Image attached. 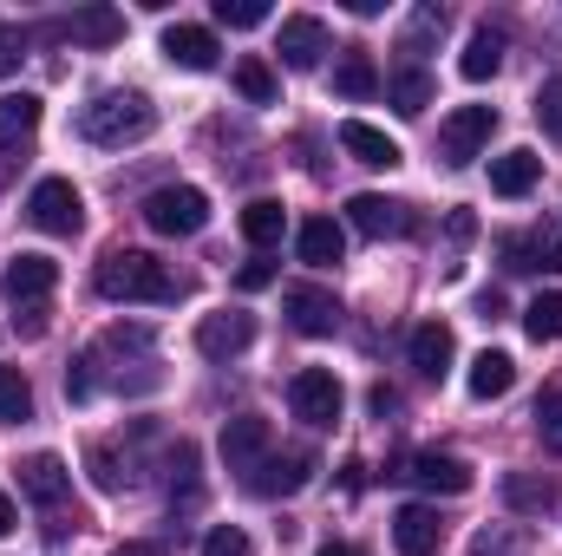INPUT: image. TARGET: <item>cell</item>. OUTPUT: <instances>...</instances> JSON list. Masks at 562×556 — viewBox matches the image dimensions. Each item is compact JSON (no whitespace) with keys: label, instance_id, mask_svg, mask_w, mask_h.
<instances>
[{"label":"cell","instance_id":"1","mask_svg":"<svg viewBox=\"0 0 562 556\" xmlns=\"http://www.w3.org/2000/svg\"><path fill=\"white\" fill-rule=\"evenodd\" d=\"M92 281H99V294H105V301H157V308H164V301H177V294H183V281L170 276L150 249H112V256L99 263V276H92Z\"/></svg>","mask_w":562,"mask_h":556},{"label":"cell","instance_id":"2","mask_svg":"<svg viewBox=\"0 0 562 556\" xmlns=\"http://www.w3.org/2000/svg\"><path fill=\"white\" fill-rule=\"evenodd\" d=\"M150 125H157V112H150L144 92H99L86 105V119H79V132L92 144H105V151H125V144L150 138Z\"/></svg>","mask_w":562,"mask_h":556},{"label":"cell","instance_id":"3","mask_svg":"<svg viewBox=\"0 0 562 556\" xmlns=\"http://www.w3.org/2000/svg\"><path fill=\"white\" fill-rule=\"evenodd\" d=\"M144 223H150L157 236H196V230L210 223V197H203L196 184H164V190L144 197Z\"/></svg>","mask_w":562,"mask_h":556},{"label":"cell","instance_id":"4","mask_svg":"<svg viewBox=\"0 0 562 556\" xmlns=\"http://www.w3.org/2000/svg\"><path fill=\"white\" fill-rule=\"evenodd\" d=\"M26 216H33L46 236H79V223H86V197H79L66 177H46V184H33Z\"/></svg>","mask_w":562,"mask_h":556},{"label":"cell","instance_id":"5","mask_svg":"<svg viewBox=\"0 0 562 556\" xmlns=\"http://www.w3.org/2000/svg\"><path fill=\"white\" fill-rule=\"evenodd\" d=\"M288 407L301 425H334L340 407H347V393H340V380L327 374V367H301L294 380H288Z\"/></svg>","mask_w":562,"mask_h":556},{"label":"cell","instance_id":"6","mask_svg":"<svg viewBox=\"0 0 562 556\" xmlns=\"http://www.w3.org/2000/svg\"><path fill=\"white\" fill-rule=\"evenodd\" d=\"M491 132H497V112H491V105H458V112L438 125V157H445V164H471V157L491 144Z\"/></svg>","mask_w":562,"mask_h":556},{"label":"cell","instance_id":"7","mask_svg":"<svg viewBox=\"0 0 562 556\" xmlns=\"http://www.w3.org/2000/svg\"><path fill=\"white\" fill-rule=\"evenodd\" d=\"M59 288V263L53 256H13L7 269H0V294L13 301V308H46V294Z\"/></svg>","mask_w":562,"mask_h":556},{"label":"cell","instance_id":"8","mask_svg":"<svg viewBox=\"0 0 562 556\" xmlns=\"http://www.w3.org/2000/svg\"><path fill=\"white\" fill-rule=\"evenodd\" d=\"M249 341H256V314L249 308H223V314L196 321V354H210V360H236Z\"/></svg>","mask_w":562,"mask_h":556},{"label":"cell","instance_id":"9","mask_svg":"<svg viewBox=\"0 0 562 556\" xmlns=\"http://www.w3.org/2000/svg\"><path fill=\"white\" fill-rule=\"evenodd\" d=\"M269 445H276V432H269V419H262V413H243V419H229V425H223V465H229V471H243V478L269 458Z\"/></svg>","mask_w":562,"mask_h":556},{"label":"cell","instance_id":"10","mask_svg":"<svg viewBox=\"0 0 562 556\" xmlns=\"http://www.w3.org/2000/svg\"><path fill=\"white\" fill-rule=\"evenodd\" d=\"M276 53H281V66H288V73H314V66H321V53H327V26H321L314 13H288V20H281Z\"/></svg>","mask_w":562,"mask_h":556},{"label":"cell","instance_id":"11","mask_svg":"<svg viewBox=\"0 0 562 556\" xmlns=\"http://www.w3.org/2000/svg\"><path fill=\"white\" fill-rule=\"evenodd\" d=\"M281 308H288V321H294L301 334H314V341L340 327V301H334L327 288H314V281H294V288L281 294Z\"/></svg>","mask_w":562,"mask_h":556},{"label":"cell","instance_id":"12","mask_svg":"<svg viewBox=\"0 0 562 556\" xmlns=\"http://www.w3.org/2000/svg\"><path fill=\"white\" fill-rule=\"evenodd\" d=\"M20 491H26L40 511H59V504H66V491H72L66 458H59V452H33V458L20 465Z\"/></svg>","mask_w":562,"mask_h":556},{"label":"cell","instance_id":"13","mask_svg":"<svg viewBox=\"0 0 562 556\" xmlns=\"http://www.w3.org/2000/svg\"><path fill=\"white\" fill-rule=\"evenodd\" d=\"M307 478H314V452H288V458H276V452H269V458H262L243 485H249L256 498H294Z\"/></svg>","mask_w":562,"mask_h":556},{"label":"cell","instance_id":"14","mask_svg":"<svg viewBox=\"0 0 562 556\" xmlns=\"http://www.w3.org/2000/svg\"><path fill=\"white\" fill-rule=\"evenodd\" d=\"M504 269H557L562 276V223H537L530 236H504Z\"/></svg>","mask_w":562,"mask_h":556},{"label":"cell","instance_id":"15","mask_svg":"<svg viewBox=\"0 0 562 556\" xmlns=\"http://www.w3.org/2000/svg\"><path fill=\"white\" fill-rule=\"evenodd\" d=\"M438 544H445V518H438L431 504L393 511V551L400 556H438Z\"/></svg>","mask_w":562,"mask_h":556},{"label":"cell","instance_id":"16","mask_svg":"<svg viewBox=\"0 0 562 556\" xmlns=\"http://www.w3.org/2000/svg\"><path fill=\"white\" fill-rule=\"evenodd\" d=\"M347 223L360 230V236H406L413 230V216H406V203H393V197H373V190H360L353 203H347Z\"/></svg>","mask_w":562,"mask_h":556},{"label":"cell","instance_id":"17","mask_svg":"<svg viewBox=\"0 0 562 556\" xmlns=\"http://www.w3.org/2000/svg\"><path fill=\"white\" fill-rule=\"evenodd\" d=\"M406 354H413V367H419L425 380H445L451 360H458V341H451L445 321H419V327L406 334Z\"/></svg>","mask_w":562,"mask_h":556},{"label":"cell","instance_id":"18","mask_svg":"<svg viewBox=\"0 0 562 556\" xmlns=\"http://www.w3.org/2000/svg\"><path fill=\"white\" fill-rule=\"evenodd\" d=\"M294 256H301L307 269H334V263L347 256V230H340L334 216H307V223L294 230Z\"/></svg>","mask_w":562,"mask_h":556},{"label":"cell","instance_id":"19","mask_svg":"<svg viewBox=\"0 0 562 556\" xmlns=\"http://www.w3.org/2000/svg\"><path fill=\"white\" fill-rule=\"evenodd\" d=\"M406 478H413V485H425V491H445V498L471 491V465H464V458H451V452H413Z\"/></svg>","mask_w":562,"mask_h":556},{"label":"cell","instance_id":"20","mask_svg":"<svg viewBox=\"0 0 562 556\" xmlns=\"http://www.w3.org/2000/svg\"><path fill=\"white\" fill-rule=\"evenodd\" d=\"M216 33L210 26H164V59L170 66H183V73H210L216 66Z\"/></svg>","mask_w":562,"mask_h":556},{"label":"cell","instance_id":"21","mask_svg":"<svg viewBox=\"0 0 562 556\" xmlns=\"http://www.w3.org/2000/svg\"><path fill=\"white\" fill-rule=\"evenodd\" d=\"M537 177H543V157H537V151H504V157H491V190H497V197H530Z\"/></svg>","mask_w":562,"mask_h":556},{"label":"cell","instance_id":"22","mask_svg":"<svg viewBox=\"0 0 562 556\" xmlns=\"http://www.w3.org/2000/svg\"><path fill=\"white\" fill-rule=\"evenodd\" d=\"M464 387H471V400H504V393L517 387V360H510V354H497V347H484V354L471 360Z\"/></svg>","mask_w":562,"mask_h":556},{"label":"cell","instance_id":"23","mask_svg":"<svg viewBox=\"0 0 562 556\" xmlns=\"http://www.w3.org/2000/svg\"><path fill=\"white\" fill-rule=\"evenodd\" d=\"M340 144H347L360 164H373V170H393V164H400V144L386 138L380 125H367V119H347V125H340Z\"/></svg>","mask_w":562,"mask_h":556},{"label":"cell","instance_id":"24","mask_svg":"<svg viewBox=\"0 0 562 556\" xmlns=\"http://www.w3.org/2000/svg\"><path fill=\"white\" fill-rule=\"evenodd\" d=\"M497 66H504V33H497V26H477L471 46H464V59H458V73H464L471 86H484V79H497Z\"/></svg>","mask_w":562,"mask_h":556},{"label":"cell","instance_id":"25","mask_svg":"<svg viewBox=\"0 0 562 556\" xmlns=\"http://www.w3.org/2000/svg\"><path fill=\"white\" fill-rule=\"evenodd\" d=\"M504 504L524 511V518H543V511L557 504V485H550L543 471H510V478H504Z\"/></svg>","mask_w":562,"mask_h":556},{"label":"cell","instance_id":"26","mask_svg":"<svg viewBox=\"0 0 562 556\" xmlns=\"http://www.w3.org/2000/svg\"><path fill=\"white\" fill-rule=\"evenodd\" d=\"M281 230H288V210H281L276 197H256V203L243 210V236H249L256 249H276Z\"/></svg>","mask_w":562,"mask_h":556},{"label":"cell","instance_id":"27","mask_svg":"<svg viewBox=\"0 0 562 556\" xmlns=\"http://www.w3.org/2000/svg\"><path fill=\"white\" fill-rule=\"evenodd\" d=\"M66 33H72V40H86V46H112V40L125 33V13H112V7H86V13H72V20H66Z\"/></svg>","mask_w":562,"mask_h":556},{"label":"cell","instance_id":"28","mask_svg":"<svg viewBox=\"0 0 562 556\" xmlns=\"http://www.w3.org/2000/svg\"><path fill=\"white\" fill-rule=\"evenodd\" d=\"M236 92L249 99V105H276L281 99V79L269 59H236Z\"/></svg>","mask_w":562,"mask_h":556},{"label":"cell","instance_id":"29","mask_svg":"<svg viewBox=\"0 0 562 556\" xmlns=\"http://www.w3.org/2000/svg\"><path fill=\"white\" fill-rule=\"evenodd\" d=\"M334 92H340V99H373V92H380L373 59H367V53H347V59L334 66Z\"/></svg>","mask_w":562,"mask_h":556},{"label":"cell","instance_id":"30","mask_svg":"<svg viewBox=\"0 0 562 556\" xmlns=\"http://www.w3.org/2000/svg\"><path fill=\"white\" fill-rule=\"evenodd\" d=\"M40 132V99L33 92H0V138H33Z\"/></svg>","mask_w":562,"mask_h":556},{"label":"cell","instance_id":"31","mask_svg":"<svg viewBox=\"0 0 562 556\" xmlns=\"http://www.w3.org/2000/svg\"><path fill=\"white\" fill-rule=\"evenodd\" d=\"M393 105H400L406 119H419L425 105H431V73H425V66H406V73H393Z\"/></svg>","mask_w":562,"mask_h":556},{"label":"cell","instance_id":"32","mask_svg":"<svg viewBox=\"0 0 562 556\" xmlns=\"http://www.w3.org/2000/svg\"><path fill=\"white\" fill-rule=\"evenodd\" d=\"M524 334L543 347V341H562V294H537L530 308H524Z\"/></svg>","mask_w":562,"mask_h":556},{"label":"cell","instance_id":"33","mask_svg":"<svg viewBox=\"0 0 562 556\" xmlns=\"http://www.w3.org/2000/svg\"><path fill=\"white\" fill-rule=\"evenodd\" d=\"M0 419H7V425L33 419V387H26V374H13V367H0Z\"/></svg>","mask_w":562,"mask_h":556},{"label":"cell","instance_id":"34","mask_svg":"<svg viewBox=\"0 0 562 556\" xmlns=\"http://www.w3.org/2000/svg\"><path fill=\"white\" fill-rule=\"evenodd\" d=\"M537 438H543L550 452H562V380L543 387V400H537Z\"/></svg>","mask_w":562,"mask_h":556},{"label":"cell","instance_id":"35","mask_svg":"<svg viewBox=\"0 0 562 556\" xmlns=\"http://www.w3.org/2000/svg\"><path fill=\"white\" fill-rule=\"evenodd\" d=\"M216 20H223V26H236V33H249V26H262V20H269V7H262V0H216Z\"/></svg>","mask_w":562,"mask_h":556},{"label":"cell","instance_id":"36","mask_svg":"<svg viewBox=\"0 0 562 556\" xmlns=\"http://www.w3.org/2000/svg\"><path fill=\"white\" fill-rule=\"evenodd\" d=\"M203 556H256V544H249V531H236V524H216V531L203 537Z\"/></svg>","mask_w":562,"mask_h":556},{"label":"cell","instance_id":"37","mask_svg":"<svg viewBox=\"0 0 562 556\" xmlns=\"http://www.w3.org/2000/svg\"><path fill=\"white\" fill-rule=\"evenodd\" d=\"M537 125H543V132L562 144V79H550V86L537 92Z\"/></svg>","mask_w":562,"mask_h":556},{"label":"cell","instance_id":"38","mask_svg":"<svg viewBox=\"0 0 562 556\" xmlns=\"http://www.w3.org/2000/svg\"><path fill=\"white\" fill-rule=\"evenodd\" d=\"M86 465H92V485H99V491H119V485H125V471H119V458H112L105 445H92Z\"/></svg>","mask_w":562,"mask_h":556},{"label":"cell","instance_id":"39","mask_svg":"<svg viewBox=\"0 0 562 556\" xmlns=\"http://www.w3.org/2000/svg\"><path fill=\"white\" fill-rule=\"evenodd\" d=\"M269 281H276V263H262V256H256V263H243L236 288H243V294H256V288H269Z\"/></svg>","mask_w":562,"mask_h":556},{"label":"cell","instance_id":"40","mask_svg":"<svg viewBox=\"0 0 562 556\" xmlns=\"http://www.w3.org/2000/svg\"><path fill=\"white\" fill-rule=\"evenodd\" d=\"M471 556H517V537H510V531H484V537L471 544Z\"/></svg>","mask_w":562,"mask_h":556},{"label":"cell","instance_id":"41","mask_svg":"<svg viewBox=\"0 0 562 556\" xmlns=\"http://www.w3.org/2000/svg\"><path fill=\"white\" fill-rule=\"evenodd\" d=\"M20 59H26V40H20V33H0V79H7Z\"/></svg>","mask_w":562,"mask_h":556},{"label":"cell","instance_id":"42","mask_svg":"<svg viewBox=\"0 0 562 556\" xmlns=\"http://www.w3.org/2000/svg\"><path fill=\"white\" fill-rule=\"evenodd\" d=\"M367 407H373L380 419H393V413H400V393H393V387H373V393H367Z\"/></svg>","mask_w":562,"mask_h":556},{"label":"cell","instance_id":"43","mask_svg":"<svg viewBox=\"0 0 562 556\" xmlns=\"http://www.w3.org/2000/svg\"><path fill=\"white\" fill-rule=\"evenodd\" d=\"M477 236V216L471 210H451V243H471Z\"/></svg>","mask_w":562,"mask_h":556},{"label":"cell","instance_id":"44","mask_svg":"<svg viewBox=\"0 0 562 556\" xmlns=\"http://www.w3.org/2000/svg\"><path fill=\"white\" fill-rule=\"evenodd\" d=\"M477 314H484V321H497V314H504V294H497V288H491V294H477Z\"/></svg>","mask_w":562,"mask_h":556},{"label":"cell","instance_id":"45","mask_svg":"<svg viewBox=\"0 0 562 556\" xmlns=\"http://www.w3.org/2000/svg\"><path fill=\"white\" fill-rule=\"evenodd\" d=\"M112 556H164V551H157V544H119Z\"/></svg>","mask_w":562,"mask_h":556},{"label":"cell","instance_id":"46","mask_svg":"<svg viewBox=\"0 0 562 556\" xmlns=\"http://www.w3.org/2000/svg\"><path fill=\"white\" fill-rule=\"evenodd\" d=\"M7 531H13V498L0 491V537H7Z\"/></svg>","mask_w":562,"mask_h":556},{"label":"cell","instance_id":"47","mask_svg":"<svg viewBox=\"0 0 562 556\" xmlns=\"http://www.w3.org/2000/svg\"><path fill=\"white\" fill-rule=\"evenodd\" d=\"M314 556H367V551H353V544H321Z\"/></svg>","mask_w":562,"mask_h":556}]
</instances>
